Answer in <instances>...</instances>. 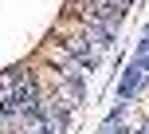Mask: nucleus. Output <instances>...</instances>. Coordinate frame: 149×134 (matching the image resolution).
I'll return each instance as SVG.
<instances>
[{
	"mask_svg": "<svg viewBox=\"0 0 149 134\" xmlns=\"http://www.w3.org/2000/svg\"><path fill=\"white\" fill-rule=\"evenodd\" d=\"M39 122H43L47 134H63L67 130V106L59 103V99H39Z\"/></svg>",
	"mask_w": 149,
	"mask_h": 134,
	"instance_id": "nucleus-1",
	"label": "nucleus"
},
{
	"mask_svg": "<svg viewBox=\"0 0 149 134\" xmlns=\"http://www.w3.org/2000/svg\"><path fill=\"white\" fill-rule=\"evenodd\" d=\"M145 87H149V71L134 59V67H130V71L122 75V83H118V95L122 99H134V95H141Z\"/></svg>",
	"mask_w": 149,
	"mask_h": 134,
	"instance_id": "nucleus-2",
	"label": "nucleus"
},
{
	"mask_svg": "<svg viewBox=\"0 0 149 134\" xmlns=\"http://www.w3.org/2000/svg\"><path fill=\"white\" fill-rule=\"evenodd\" d=\"M141 134H149V122H145V130H141Z\"/></svg>",
	"mask_w": 149,
	"mask_h": 134,
	"instance_id": "nucleus-3",
	"label": "nucleus"
}]
</instances>
